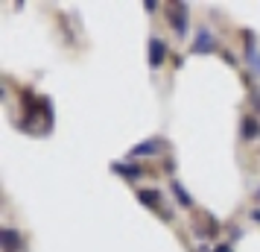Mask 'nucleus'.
<instances>
[{"label": "nucleus", "mask_w": 260, "mask_h": 252, "mask_svg": "<svg viewBox=\"0 0 260 252\" xmlns=\"http://www.w3.org/2000/svg\"><path fill=\"white\" fill-rule=\"evenodd\" d=\"M216 252H231V246H228V243H222V246H219Z\"/></svg>", "instance_id": "9d476101"}, {"label": "nucleus", "mask_w": 260, "mask_h": 252, "mask_svg": "<svg viewBox=\"0 0 260 252\" xmlns=\"http://www.w3.org/2000/svg\"><path fill=\"white\" fill-rule=\"evenodd\" d=\"M138 200H141L143 205H149V208H158L161 193H158V191H138Z\"/></svg>", "instance_id": "1a4fd4ad"}, {"label": "nucleus", "mask_w": 260, "mask_h": 252, "mask_svg": "<svg viewBox=\"0 0 260 252\" xmlns=\"http://www.w3.org/2000/svg\"><path fill=\"white\" fill-rule=\"evenodd\" d=\"M254 135H260V123L254 118H246V120H243V138H246V141H251Z\"/></svg>", "instance_id": "6e6552de"}, {"label": "nucleus", "mask_w": 260, "mask_h": 252, "mask_svg": "<svg viewBox=\"0 0 260 252\" xmlns=\"http://www.w3.org/2000/svg\"><path fill=\"white\" fill-rule=\"evenodd\" d=\"M164 59H167V44L158 36H152L149 38V65H152V71H158L164 65Z\"/></svg>", "instance_id": "f257e3e1"}, {"label": "nucleus", "mask_w": 260, "mask_h": 252, "mask_svg": "<svg viewBox=\"0 0 260 252\" xmlns=\"http://www.w3.org/2000/svg\"><path fill=\"white\" fill-rule=\"evenodd\" d=\"M170 188H173V193L178 197V205H184V208H190V205H193V200H190V193L184 191V188H181V182H178V179H173V182H170Z\"/></svg>", "instance_id": "423d86ee"}, {"label": "nucleus", "mask_w": 260, "mask_h": 252, "mask_svg": "<svg viewBox=\"0 0 260 252\" xmlns=\"http://www.w3.org/2000/svg\"><path fill=\"white\" fill-rule=\"evenodd\" d=\"M0 238H3V246H6V252H12L15 246H21V243H24V238H21L15 229H3V232H0Z\"/></svg>", "instance_id": "39448f33"}, {"label": "nucleus", "mask_w": 260, "mask_h": 252, "mask_svg": "<svg viewBox=\"0 0 260 252\" xmlns=\"http://www.w3.org/2000/svg\"><path fill=\"white\" fill-rule=\"evenodd\" d=\"M213 47H216L213 36L208 30H199V33H196V41H193V53H211Z\"/></svg>", "instance_id": "f03ea898"}, {"label": "nucleus", "mask_w": 260, "mask_h": 252, "mask_svg": "<svg viewBox=\"0 0 260 252\" xmlns=\"http://www.w3.org/2000/svg\"><path fill=\"white\" fill-rule=\"evenodd\" d=\"M161 153V141L158 138H152V141H146V144H138V147H132V158H141V156H158Z\"/></svg>", "instance_id": "7ed1b4c3"}, {"label": "nucleus", "mask_w": 260, "mask_h": 252, "mask_svg": "<svg viewBox=\"0 0 260 252\" xmlns=\"http://www.w3.org/2000/svg\"><path fill=\"white\" fill-rule=\"evenodd\" d=\"M251 217H254V220H260V211H251Z\"/></svg>", "instance_id": "9b49d317"}, {"label": "nucleus", "mask_w": 260, "mask_h": 252, "mask_svg": "<svg viewBox=\"0 0 260 252\" xmlns=\"http://www.w3.org/2000/svg\"><path fill=\"white\" fill-rule=\"evenodd\" d=\"M114 170L123 173L126 179H141L143 176V167H138V164H114Z\"/></svg>", "instance_id": "0eeeda50"}, {"label": "nucleus", "mask_w": 260, "mask_h": 252, "mask_svg": "<svg viewBox=\"0 0 260 252\" xmlns=\"http://www.w3.org/2000/svg\"><path fill=\"white\" fill-rule=\"evenodd\" d=\"M170 21H173V26H176L178 38H187V12H184V9L170 12Z\"/></svg>", "instance_id": "20e7f679"}]
</instances>
